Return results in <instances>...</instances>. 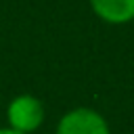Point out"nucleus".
<instances>
[{"label": "nucleus", "instance_id": "f03ea898", "mask_svg": "<svg viewBox=\"0 0 134 134\" xmlns=\"http://www.w3.org/2000/svg\"><path fill=\"white\" fill-rule=\"evenodd\" d=\"M57 134H109V128L96 111L73 109L61 119Z\"/></svg>", "mask_w": 134, "mask_h": 134}, {"label": "nucleus", "instance_id": "20e7f679", "mask_svg": "<svg viewBox=\"0 0 134 134\" xmlns=\"http://www.w3.org/2000/svg\"><path fill=\"white\" fill-rule=\"evenodd\" d=\"M0 134H25V132H19V130H13V128L8 130L6 128V130H0Z\"/></svg>", "mask_w": 134, "mask_h": 134}, {"label": "nucleus", "instance_id": "7ed1b4c3", "mask_svg": "<svg viewBox=\"0 0 134 134\" xmlns=\"http://www.w3.org/2000/svg\"><path fill=\"white\" fill-rule=\"evenodd\" d=\"M94 13L109 23H126L134 19V0H90Z\"/></svg>", "mask_w": 134, "mask_h": 134}, {"label": "nucleus", "instance_id": "f257e3e1", "mask_svg": "<svg viewBox=\"0 0 134 134\" xmlns=\"http://www.w3.org/2000/svg\"><path fill=\"white\" fill-rule=\"evenodd\" d=\"M44 119V107L38 98L34 96H17L10 107H8V121L13 126V130H19V132H31L36 130Z\"/></svg>", "mask_w": 134, "mask_h": 134}]
</instances>
